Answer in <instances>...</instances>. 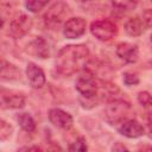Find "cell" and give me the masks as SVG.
<instances>
[{
    "mask_svg": "<svg viewBox=\"0 0 152 152\" xmlns=\"http://www.w3.org/2000/svg\"><path fill=\"white\" fill-rule=\"evenodd\" d=\"M69 150L70 151H86L87 150V144H86L84 138L80 137V138L75 139L72 142H70Z\"/></svg>",
    "mask_w": 152,
    "mask_h": 152,
    "instance_id": "cell-21",
    "label": "cell"
},
{
    "mask_svg": "<svg viewBox=\"0 0 152 152\" xmlns=\"http://www.w3.org/2000/svg\"><path fill=\"white\" fill-rule=\"evenodd\" d=\"M12 126L10 124H7L5 120H0V139L1 140H6L7 138L11 137L12 134Z\"/></svg>",
    "mask_w": 152,
    "mask_h": 152,
    "instance_id": "cell-20",
    "label": "cell"
},
{
    "mask_svg": "<svg viewBox=\"0 0 152 152\" xmlns=\"http://www.w3.org/2000/svg\"><path fill=\"white\" fill-rule=\"evenodd\" d=\"M86 26H87V23L83 18L74 17L65 21L63 33L68 39H75L81 37L86 32Z\"/></svg>",
    "mask_w": 152,
    "mask_h": 152,
    "instance_id": "cell-7",
    "label": "cell"
},
{
    "mask_svg": "<svg viewBox=\"0 0 152 152\" xmlns=\"http://www.w3.org/2000/svg\"><path fill=\"white\" fill-rule=\"evenodd\" d=\"M49 120L53 126L62 129H68L72 125V116L59 108H52L49 110Z\"/></svg>",
    "mask_w": 152,
    "mask_h": 152,
    "instance_id": "cell-10",
    "label": "cell"
},
{
    "mask_svg": "<svg viewBox=\"0 0 152 152\" xmlns=\"http://www.w3.org/2000/svg\"><path fill=\"white\" fill-rule=\"evenodd\" d=\"M90 32L95 38L102 42L110 40L114 38L118 33V26L114 21L110 19H97L91 23L90 25Z\"/></svg>",
    "mask_w": 152,
    "mask_h": 152,
    "instance_id": "cell-4",
    "label": "cell"
},
{
    "mask_svg": "<svg viewBox=\"0 0 152 152\" xmlns=\"http://www.w3.org/2000/svg\"><path fill=\"white\" fill-rule=\"evenodd\" d=\"M20 150H27V151L34 150V151H40L42 148H40V147H38V146H32V147H23V148H20Z\"/></svg>",
    "mask_w": 152,
    "mask_h": 152,
    "instance_id": "cell-25",
    "label": "cell"
},
{
    "mask_svg": "<svg viewBox=\"0 0 152 152\" xmlns=\"http://www.w3.org/2000/svg\"><path fill=\"white\" fill-rule=\"evenodd\" d=\"M124 150H127V147L121 145L120 142H116V145L113 146V151H124Z\"/></svg>",
    "mask_w": 152,
    "mask_h": 152,
    "instance_id": "cell-24",
    "label": "cell"
},
{
    "mask_svg": "<svg viewBox=\"0 0 152 152\" xmlns=\"http://www.w3.org/2000/svg\"><path fill=\"white\" fill-rule=\"evenodd\" d=\"M113 7L120 11H132L137 7L138 0H110Z\"/></svg>",
    "mask_w": 152,
    "mask_h": 152,
    "instance_id": "cell-17",
    "label": "cell"
},
{
    "mask_svg": "<svg viewBox=\"0 0 152 152\" xmlns=\"http://www.w3.org/2000/svg\"><path fill=\"white\" fill-rule=\"evenodd\" d=\"M19 78H20V70L15 65L2 59V62H1V80L13 81V80H19Z\"/></svg>",
    "mask_w": 152,
    "mask_h": 152,
    "instance_id": "cell-15",
    "label": "cell"
},
{
    "mask_svg": "<svg viewBox=\"0 0 152 152\" xmlns=\"http://www.w3.org/2000/svg\"><path fill=\"white\" fill-rule=\"evenodd\" d=\"M25 51L28 55L34 56L37 58H42V59L48 58L49 55H50L49 45H48L46 40L43 37H34L31 42H28V44L26 45Z\"/></svg>",
    "mask_w": 152,
    "mask_h": 152,
    "instance_id": "cell-8",
    "label": "cell"
},
{
    "mask_svg": "<svg viewBox=\"0 0 152 152\" xmlns=\"http://www.w3.org/2000/svg\"><path fill=\"white\" fill-rule=\"evenodd\" d=\"M138 101L147 110L152 112V95L150 93H147V91H140L138 94Z\"/></svg>",
    "mask_w": 152,
    "mask_h": 152,
    "instance_id": "cell-19",
    "label": "cell"
},
{
    "mask_svg": "<svg viewBox=\"0 0 152 152\" xmlns=\"http://www.w3.org/2000/svg\"><path fill=\"white\" fill-rule=\"evenodd\" d=\"M49 0H25V6L30 12L37 13L48 5Z\"/></svg>",
    "mask_w": 152,
    "mask_h": 152,
    "instance_id": "cell-18",
    "label": "cell"
},
{
    "mask_svg": "<svg viewBox=\"0 0 152 152\" xmlns=\"http://www.w3.org/2000/svg\"><path fill=\"white\" fill-rule=\"evenodd\" d=\"M142 20H144V23H145L146 26L152 27V10L147 8V10L144 11V13H142Z\"/></svg>",
    "mask_w": 152,
    "mask_h": 152,
    "instance_id": "cell-23",
    "label": "cell"
},
{
    "mask_svg": "<svg viewBox=\"0 0 152 152\" xmlns=\"http://www.w3.org/2000/svg\"><path fill=\"white\" fill-rule=\"evenodd\" d=\"M141 150H152V146H145V147H140Z\"/></svg>",
    "mask_w": 152,
    "mask_h": 152,
    "instance_id": "cell-26",
    "label": "cell"
},
{
    "mask_svg": "<svg viewBox=\"0 0 152 152\" xmlns=\"http://www.w3.org/2000/svg\"><path fill=\"white\" fill-rule=\"evenodd\" d=\"M151 43H152V34H151Z\"/></svg>",
    "mask_w": 152,
    "mask_h": 152,
    "instance_id": "cell-27",
    "label": "cell"
},
{
    "mask_svg": "<svg viewBox=\"0 0 152 152\" xmlns=\"http://www.w3.org/2000/svg\"><path fill=\"white\" fill-rule=\"evenodd\" d=\"M124 83L126 86H135L139 83V77L137 74H133V72H125L124 74Z\"/></svg>",
    "mask_w": 152,
    "mask_h": 152,
    "instance_id": "cell-22",
    "label": "cell"
},
{
    "mask_svg": "<svg viewBox=\"0 0 152 152\" xmlns=\"http://www.w3.org/2000/svg\"><path fill=\"white\" fill-rule=\"evenodd\" d=\"M125 31L132 37H138L144 31V20L139 17H132L125 23Z\"/></svg>",
    "mask_w": 152,
    "mask_h": 152,
    "instance_id": "cell-14",
    "label": "cell"
},
{
    "mask_svg": "<svg viewBox=\"0 0 152 152\" xmlns=\"http://www.w3.org/2000/svg\"><path fill=\"white\" fill-rule=\"evenodd\" d=\"M75 88L86 99L95 97L100 90L99 82L94 77V74L88 69H86L83 72H81V75L77 77V80L75 82Z\"/></svg>",
    "mask_w": 152,
    "mask_h": 152,
    "instance_id": "cell-3",
    "label": "cell"
},
{
    "mask_svg": "<svg viewBox=\"0 0 152 152\" xmlns=\"http://www.w3.org/2000/svg\"><path fill=\"white\" fill-rule=\"evenodd\" d=\"M32 24H33L32 19L28 15L23 14V13L18 14L11 20L8 25V34L14 39L23 38L30 32Z\"/></svg>",
    "mask_w": 152,
    "mask_h": 152,
    "instance_id": "cell-6",
    "label": "cell"
},
{
    "mask_svg": "<svg viewBox=\"0 0 152 152\" xmlns=\"http://www.w3.org/2000/svg\"><path fill=\"white\" fill-rule=\"evenodd\" d=\"M131 104L125 100H110L104 107V118L110 125L121 122L129 113Z\"/></svg>",
    "mask_w": 152,
    "mask_h": 152,
    "instance_id": "cell-2",
    "label": "cell"
},
{
    "mask_svg": "<svg viewBox=\"0 0 152 152\" xmlns=\"http://www.w3.org/2000/svg\"><path fill=\"white\" fill-rule=\"evenodd\" d=\"M89 57V49L84 44L66 45L62 48L56 58V69L61 75L70 76L84 65Z\"/></svg>",
    "mask_w": 152,
    "mask_h": 152,
    "instance_id": "cell-1",
    "label": "cell"
},
{
    "mask_svg": "<svg viewBox=\"0 0 152 152\" xmlns=\"http://www.w3.org/2000/svg\"><path fill=\"white\" fill-rule=\"evenodd\" d=\"M70 14V8L64 2H56L53 4L45 13L44 21L50 27L59 26V24L63 23V20Z\"/></svg>",
    "mask_w": 152,
    "mask_h": 152,
    "instance_id": "cell-5",
    "label": "cell"
},
{
    "mask_svg": "<svg viewBox=\"0 0 152 152\" xmlns=\"http://www.w3.org/2000/svg\"><path fill=\"white\" fill-rule=\"evenodd\" d=\"M26 75L32 88L39 89L45 84V74L37 64L28 63L26 66Z\"/></svg>",
    "mask_w": 152,
    "mask_h": 152,
    "instance_id": "cell-12",
    "label": "cell"
},
{
    "mask_svg": "<svg viewBox=\"0 0 152 152\" xmlns=\"http://www.w3.org/2000/svg\"><path fill=\"white\" fill-rule=\"evenodd\" d=\"M81 1H89V0H81Z\"/></svg>",
    "mask_w": 152,
    "mask_h": 152,
    "instance_id": "cell-28",
    "label": "cell"
},
{
    "mask_svg": "<svg viewBox=\"0 0 152 152\" xmlns=\"http://www.w3.org/2000/svg\"><path fill=\"white\" fill-rule=\"evenodd\" d=\"M17 120L20 125V127L26 131V132H33L34 128H36V124H34V120L33 118L28 114V113H20L18 116H17Z\"/></svg>",
    "mask_w": 152,
    "mask_h": 152,
    "instance_id": "cell-16",
    "label": "cell"
},
{
    "mask_svg": "<svg viewBox=\"0 0 152 152\" xmlns=\"http://www.w3.org/2000/svg\"><path fill=\"white\" fill-rule=\"evenodd\" d=\"M119 132L127 138H139L144 135V127L139 121L134 119H129L121 122V126L119 127Z\"/></svg>",
    "mask_w": 152,
    "mask_h": 152,
    "instance_id": "cell-13",
    "label": "cell"
},
{
    "mask_svg": "<svg viewBox=\"0 0 152 152\" xmlns=\"http://www.w3.org/2000/svg\"><path fill=\"white\" fill-rule=\"evenodd\" d=\"M116 55L126 63H135L139 57L138 46L131 43H120L116 46Z\"/></svg>",
    "mask_w": 152,
    "mask_h": 152,
    "instance_id": "cell-11",
    "label": "cell"
},
{
    "mask_svg": "<svg viewBox=\"0 0 152 152\" xmlns=\"http://www.w3.org/2000/svg\"><path fill=\"white\" fill-rule=\"evenodd\" d=\"M25 106V96L21 93L8 91L5 89L1 91V107L4 109H18Z\"/></svg>",
    "mask_w": 152,
    "mask_h": 152,
    "instance_id": "cell-9",
    "label": "cell"
}]
</instances>
